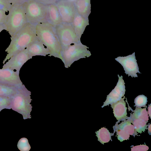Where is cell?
I'll use <instances>...</instances> for the list:
<instances>
[{
    "instance_id": "obj_30",
    "label": "cell",
    "mask_w": 151,
    "mask_h": 151,
    "mask_svg": "<svg viewBox=\"0 0 151 151\" xmlns=\"http://www.w3.org/2000/svg\"><path fill=\"white\" fill-rule=\"evenodd\" d=\"M11 6L15 4H23L29 0H6Z\"/></svg>"
},
{
    "instance_id": "obj_7",
    "label": "cell",
    "mask_w": 151,
    "mask_h": 151,
    "mask_svg": "<svg viewBox=\"0 0 151 151\" xmlns=\"http://www.w3.org/2000/svg\"><path fill=\"white\" fill-rule=\"evenodd\" d=\"M62 51L72 44L81 42L72 23L62 22L55 27Z\"/></svg>"
},
{
    "instance_id": "obj_29",
    "label": "cell",
    "mask_w": 151,
    "mask_h": 151,
    "mask_svg": "<svg viewBox=\"0 0 151 151\" xmlns=\"http://www.w3.org/2000/svg\"><path fill=\"white\" fill-rule=\"evenodd\" d=\"M6 12L0 9V24H3L5 22L7 15Z\"/></svg>"
},
{
    "instance_id": "obj_9",
    "label": "cell",
    "mask_w": 151,
    "mask_h": 151,
    "mask_svg": "<svg viewBox=\"0 0 151 151\" xmlns=\"http://www.w3.org/2000/svg\"><path fill=\"white\" fill-rule=\"evenodd\" d=\"M32 58L26 48L11 57L4 64L2 68L12 70L19 73L22 66Z\"/></svg>"
},
{
    "instance_id": "obj_3",
    "label": "cell",
    "mask_w": 151,
    "mask_h": 151,
    "mask_svg": "<svg viewBox=\"0 0 151 151\" xmlns=\"http://www.w3.org/2000/svg\"><path fill=\"white\" fill-rule=\"evenodd\" d=\"M27 22L24 4H18L11 6L3 25L12 37Z\"/></svg>"
},
{
    "instance_id": "obj_5",
    "label": "cell",
    "mask_w": 151,
    "mask_h": 151,
    "mask_svg": "<svg viewBox=\"0 0 151 151\" xmlns=\"http://www.w3.org/2000/svg\"><path fill=\"white\" fill-rule=\"evenodd\" d=\"M23 4L28 22L36 25L47 21L48 5L35 0H29Z\"/></svg>"
},
{
    "instance_id": "obj_2",
    "label": "cell",
    "mask_w": 151,
    "mask_h": 151,
    "mask_svg": "<svg viewBox=\"0 0 151 151\" xmlns=\"http://www.w3.org/2000/svg\"><path fill=\"white\" fill-rule=\"evenodd\" d=\"M36 30L38 39L50 52L49 56L61 60L62 48L55 27L47 21L36 25Z\"/></svg>"
},
{
    "instance_id": "obj_23",
    "label": "cell",
    "mask_w": 151,
    "mask_h": 151,
    "mask_svg": "<svg viewBox=\"0 0 151 151\" xmlns=\"http://www.w3.org/2000/svg\"><path fill=\"white\" fill-rule=\"evenodd\" d=\"M12 96H0V109H10Z\"/></svg>"
},
{
    "instance_id": "obj_33",
    "label": "cell",
    "mask_w": 151,
    "mask_h": 151,
    "mask_svg": "<svg viewBox=\"0 0 151 151\" xmlns=\"http://www.w3.org/2000/svg\"><path fill=\"white\" fill-rule=\"evenodd\" d=\"M4 28L3 24H0V33L3 30H4Z\"/></svg>"
},
{
    "instance_id": "obj_17",
    "label": "cell",
    "mask_w": 151,
    "mask_h": 151,
    "mask_svg": "<svg viewBox=\"0 0 151 151\" xmlns=\"http://www.w3.org/2000/svg\"><path fill=\"white\" fill-rule=\"evenodd\" d=\"M74 4L76 12L86 19L91 13V0H75Z\"/></svg>"
},
{
    "instance_id": "obj_6",
    "label": "cell",
    "mask_w": 151,
    "mask_h": 151,
    "mask_svg": "<svg viewBox=\"0 0 151 151\" xmlns=\"http://www.w3.org/2000/svg\"><path fill=\"white\" fill-rule=\"evenodd\" d=\"M88 48L80 42L71 45L63 50L61 53V60L65 67L68 68L74 62L91 56V54L88 50Z\"/></svg>"
},
{
    "instance_id": "obj_4",
    "label": "cell",
    "mask_w": 151,
    "mask_h": 151,
    "mask_svg": "<svg viewBox=\"0 0 151 151\" xmlns=\"http://www.w3.org/2000/svg\"><path fill=\"white\" fill-rule=\"evenodd\" d=\"M31 92L23 85L12 97L11 108L21 114L24 119L31 118L32 106L30 104Z\"/></svg>"
},
{
    "instance_id": "obj_35",
    "label": "cell",
    "mask_w": 151,
    "mask_h": 151,
    "mask_svg": "<svg viewBox=\"0 0 151 151\" xmlns=\"http://www.w3.org/2000/svg\"><path fill=\"white\" fill-rule=\"evenodd\" d=\"M2 110V109H0V112Z\"/></svg>"
},
{
    "instance_id": "obj_32",
    "label": "cell",
    "mask_w": 151,
    "mask_h": 151,
    "mask_svg": "<svg viewBox=\"0 0 151 151\" xmlns=\"http://www.w3.org/2000/svg\"><path fill=\"white\" fill-rule=\"evenodd\" d=\"M148 113L150 116V118H151V104H150L148 108Z\"/></svg>"
},
{
    "instance_id": "obj_25",
    "label": "cell",
    "mask_w": 151,
    "mask_h": 151,
    "mask_svg": "<svg viewBox=\"0 0 151 151\" xmlns=\"http://www.w3.org/2000/svg\"><path fill=\"white\" fill-rule=\"evenodd\" d=\"M147 102V98L145 95H139L134 99V106H136L137 108L145 107Z\"/></svg>"
},
{
    "instance_id": "obj_24",
    "label": "cell",
    "mask_w": 151,
    "mask_h": 151,
    "mask_svg": "<svg viewBox=\"0 0 151 151\" xmlns=\"http://www.w3.org/2000/svg\"><path fill=\"white\" fill-rule=\"evenodd\" d=\"M17 147L21 151H28L31 149L28 140L26 138H22L19 140Z\"/></svg>"
},
{
    "instance_id": "obj_27",
    "label": "cell",
    "mask_w": 151,
    "mask_h": 151,
    "mask_svg": "<svg viewBox=\"0 0 151 151\" xmlns=\"http://www.w3.org/2000/svg\"><path fill=\"white\" fill-rule=\"evenodd\" d=\"M11 5L9 4L6 0H0V9L5 11L8 12Z\"/></svg>"
},
{
    "instance_id": "obj_18",
    "label": "cell",
    "mask_w": 151,
    "mask_h": 151,
    "mask_svg": "<svg viewBox=\"0 0 151 151\" xmlns=\"http://www.w3.org/2000/svg\"><path fill=\"white\" fill-rule=\"evenodd\" d=\"M21 86H16L0 82V96H12L17 93Z\"/></svg>"
},
{
    "instance_id": "obj_12",
    "label": "cell",
    "mask_w": 151,
    "mask_h": 151,
    "mask_svg": "<svg viewBox=\"0 0 151 151\" xmlns=\"http://www.w3.org/2000/svg\"><path fill=\"white\" fill-rule=\"evenodd\" d=\"M0 82L18 86L23 85L19 73L9 69H0Z\"/></svg>"
},
{
    "instance_id": "obj_34",
    "label": "cell",
    "mask_w": 151,
    "mask_h": 151,
    "mask_svg": "<svg viewBox=\"0 0 151 151\" xmlns=\"http://www.w3.org/2000/svg\"><path fill=\"white\" fill-rule=\"evenodd\" d=\"M148 133L150 134V133H151V124H150L148 128Z\"/></svg>"
},
{
    "instance_id": "obj_10",
    "label": "cell",
    "mask_w": 151,
    "mask_h": 151,
    "mask_svg": "<svg viewBox=\"0 0 151 151\" xmlns=\"http://www.w3.org/2000/svg\"><path fill=\"white\" fill-rule=\"evenodd\" d=\"M135 52L126 56H119L115 60L123 66L125 73L128 76L132 77H137V73H141L139 70V68L135 55Z\"/></svg>"
},
{
    "instance_id": "obj_26",
    "label": "cell",
    "mask_w": 151,
    "mask_h": 151,
    "mask_svg": "<svg viewBox=\"0 0 151 151\" xmlns=\"http://www.w3.org/2000/svg\"><path fill=\"white\" fill-rule=\"evenodd\" d=\"M117 135V138L120 142L129 139V134L122 129L115 128Z\"/></svg>"
},
{
    "instance_id": "obj_14",
    "label": "cell",
    "mask_w": 151,
    "mask_h": 151,
    "mask_svg": "<svg viewBox=\"0 0 151 151\" xmlns=\"http://www.w3.org/2000/svg\"><path fill=\"white\" fill-rule=\"evenodd\" d=\"M72 24L76 35L81 39L86 27L89 25L88 19L84 18L76 12Z\"/></svg>"
},
{
    "instance_id": "obj_16",
    "label": "cell",
    "mask_w": 151,
    "mask_h": 151,
    "mask_svg": "<svg viewBox=\"0 0 151 151\" xmlns=\"http://www.w3.org/2000/svg\"><path fill=\"white\" fill-rule=\"evenodd\" d=\"M47 21L55 27L63 22L55 4L48 5Z\"/></svg>"
},
{
    "instance_id": "obj_19",
    "label": "cell",
    "mask_w": 151,
    "mask_h": 151,
    "mask_svg": "<svg viewBox=\"0 0 151 151\" xmlns=\"http://www.w3.org/2000/svg\"><path fill=\"white\" fill-rule=\"evenodd\" d=\"M124 120L119 125H116V124L114 126L115 128L122 129L129 135L134 136V134H137L136 133L137 132L135 130L134 125L131 124V122L130 119Z\"/></svg>"
},
{
    "instance_id": "obj_31",
    "label": "cell",
    "mask_w": 151,
    "mask_h": 151,
    "mask_svg": "<svg viewBox=\"0 0 151 151\" xmlns=\"http://www.w3.org/2000/svg\"><path fill=\"white\" fill-rule=\"evenodd\" d=\"M44 4L49 5L55 4L58 0H35Z\"/></svg>"
},
{
    "instance_id": "obj_15",
    "label": "cell",
    "mask_w": 151,
    "mask_h": 151,
    "mask_svg": "<svg viewBox=\"0 0 151 151\" xmlns=\"http://www.w3.org/2000/svg\"><path fill=\"white\" fill-rule=\"evenodd\" d=\"M124 97L117 102L111 104L113 109V113L117 120L119 121L124 120L127 118L126 103L124 101Z\"/></svg>"
},
{
    "instance_id": "obj_21",
    "label": "cell",
    "mask_w": 151,
    "mask_h": 151,
    "mask_svg": "<svg viewBox=\"0 0 151 151\" xmlns=\"http://www.w3.org/2000/svg\"><path fill=\"white\" fill-rule=\"evenodd\" d=\"M131 119H138L147 122L149 120L148 116L146 109L137 107L134 112L131 115Z\"/></svg>"
},
{
    "instance_id": "obj_1",
    "label": "cell",
    "mask_w": 151,
    "mask_h": 151,
    "mask_svg": "<svg viewBox=\"0 0 151 151\" xmlns=\"http://www.w3.org/2000/svg\"><path fill=\"white\" fill-rule=\"evenodd\" d=\"M36 25L27 22L21 29L11 37V42L5 50L6 52L3 62L4 64L11 57L26 48L38 40Z\"/></svg>"
},
{
    "instance_id": "obj_22",
    "label": "cell",
    "mask_w": 151,
    "mask_h": 151,
    "mask_svg": "<svg viewBox=\"0 0 151 151\" xmlns=\"http://www.w3.org/2000/svg\"><path fill=\"white\" fill-rule=\"evenodd\" d=\"M131 123L133 124L135 131L139 133H141L143 131L144 132L147 129V122L145 121L138 119H130Z\"/></svg>"
},
{
    "instance_id": "obj_28",
    "label": "cell",
    "mask_w": 151,
    "mask_h": 151,
    "mask_svg": "<svg viewBox=\"0 0 151 151\" xmlns=\"http://www.w3.org/2000/svg\"><path fill=\"white\" fill-rule=\"evenodd\" d=\"M149 149L148 147L146 145H140L133 146L131 148V151H147Z\"/></svg>"
},
{
    "instance_id": "obj_13",
    "label": "cell",
    "mask_w": 151,
    "mask_h": 151,
    "mask_svg": "<svg viewBox=\"0 0 151 151\" xmlns=\"http://www.w3.org/2000/svg\"><path fill=\"white\" fill-rule=\"evenodd\" d=\"M26 49L29 54L32 57L36 55L45 56L49 55V56L50 54L49 50L38 39L32 43Z\"/></svg>"
},
{
    "instance_id": "obj_11",
    "label": "cell",
    "mask_w": 151,
    "mask_h": 151,
    "mask_svg": "<svg viewBox=\"0 0 151 151\" xmlns=\"http://www.w3.org/2000/svg\"><path fill=\"white\" fill-rule=\"evenodd\" d=\"M118 76L119 79L116 86L107 95L106 99L104 103V104L102 107L117 102L124 96L125 92V83L123 79L122 76H120L118 74Z\"/></svg>"
},
{
    "instance_id": "obj_8",
    "label": "cell",
    "mask_w": 151,
    "mask_h": 151,
    "mask_svg": "<svg viewBox=\"0 0 151 151\" xmlns=\"http://www.w3.org/2000/svg\"><path fill=\"white\" fill-rule=\"evenodd\" d=\"M57 5L63 22L72 23L76 12L74 1L58 0Z\"/></svg>"
},
{
    "instance_id": "obj_20",
    "label": "cell",
    "mask_w": 151,
    "mask_h": 151,
    "mask_svg": "<svg viewBox=\"0 0 151 151\" xmlns=\"http://www.w3.org/2000/svg\"><path fill=\"white\" fill-rule=\"evenodd\" d=\"M96 136L98 138V140L102 144L108 142L111 140V136L113 134H111L107 129L105 127H103L96 132Z\"/></svg>"
}]
</instances>
